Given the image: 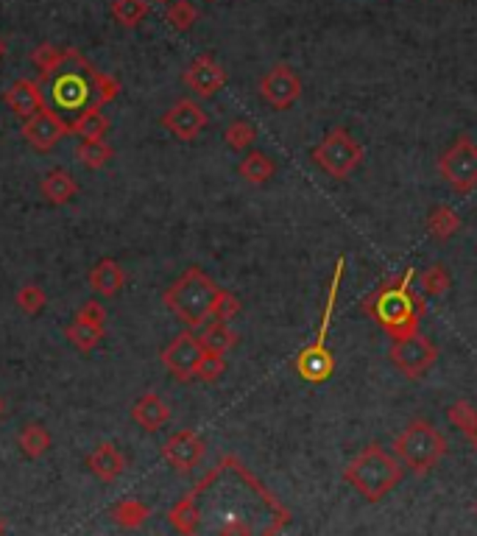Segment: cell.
Listing matches in <instances>:
<instances>
[{
    "label": "cell",
    "mask_w": 477,
    "mask_h": 536,
    "mask_svg": "<svg viewBox=\"0 0 477 536\" xmlns=\"http://www.w3.org/2000/svg\"><path fill=\"white\" fill-rule=\"evenodd\" d=\"M51 101L59 112L81 115L87 110H101V70L81 56L76 48H70L68 61L53 73L51 81Z\"/></svg>",
    "instance_id": "3957f363"
},
{
    "label": "cell",
    "mask_w": 477,
    "mask_h": 536,
    "mask_svg": "<svg viewBox=\"0 0 477 536\" xmlns=\"http://www.w3.org/2000/svg\"><path fill=\"white\" fill-rule=\"evenodd\" d=\"M240 299L232 294V291H223L218 288V299H215V311H213V319H221V321H232L238 313H240Z\"/></svg>",
    "instance_id": "74e56055"
},
{
    "label": "cell",
    "mask_w": 477,
    "mask_h": 536,
    "mask_svg": "<svg viewBox=\"0 0 477 536\" xmlns=\"http://www.w3.org/2000/svg\"><path fill=\"white\" fill-rule=\"evenodd\" d=\"M17 444H20V450H23L26 459H43L45 452L51 450L53 439H51L48 427H43L39 422H28L23 430H20Z\"/></svg>",
    "instance_id": "d4e9b609"
},
{
    "label": "cell",
    "mask_w": 477,
    "mask_h": 536,
    "mask_svg": "<svg viewBox=\"0 0 477 536\" xmlns=\"http://www.w3.org/2000/svg\"><path fill=\"white\" fill-rule=\"evenodd\" d=\"M68 56H70V48H56V45H51V43H43V45H36L34 51H31V65L36 68V81H45V78H53V73L65 65L68 61Z\"/></svg>",
    "instance_id": "603a6c76"
},
{
    "label": "cell",
    "mask_w": 477,
    "mask_h": 536,
    "mask_svg": "<svg viewBox=\"0 0 477 536\" xmlns=\"http://www.w3.org/2000/svg\"><path fill=\"white\" fill-rule=\"evenodd\" d=\"M447 419L458 427L466 442L477 450V408L469 400H455L447 405Z\"/></svg>",
    "instance_id": "4316f807"
},
{
    "label": "cell",
    "mask_w": 477,
    "mask_h": 536,
    "mask_svg": "<svg viewBox=\"0 0 477 536\" xmlns=\"http://www.w3.org/2000/svg\"><path fill=\"white\" fill-rule=\"evenodd\" d=\"M260 98L277 112L294 110V104L302 98V78L299 73L287 65V61H277V65L260 78Z\"/></svg>",
    "instance_id": "30bf717a"
},
{
    "label": "cell",
    "mask_w": 477,
    "mask_h": 536,
    "mask_svg": "<svg viewBox=\"0 0 477 536\" xmlns=\"http://www.w3.org/2000/svg\"><path fill=\"white\" fill-rule=\"evenodd\" d=\"M103 333H107V327H95V324L78 321V319L65 329L68 341H70L76 349H81V353H93V349L103 341Z\"/></svg>",
    "instance_id": "4dcf8cb0"
},
{
    "label": "cell",
    "mask_w": 477,
    "mask_h": 536,
    "mask_svg": "<svg viewBox=\"0 0 477 536\" xmlns=\"http://www.w3.org/2000/svg\"><path fill=\"white\" fill-rule=\"evenodd\" d=\"M449 285H452V277H449L444 263L427 265L422 272V277H419V288H422L424 296H444L449 291Z\"/></svg>",
    "instance_id": "1f68e13d"
},
{
    "label": "cell",
    "mask_w": 477,
    "mask_h": 536,
    "mask_svg": "<svg viewBox=\"0 0 477 536\" xmlns=\"http://www.w3.org/2000/svg\"><path fill=\"white\" fill-rule=\"evenodd\" d=\"M439 174L447 188L458 196H466L477 188V146L466 134L455 137L452 146L439 157Z\"/></svg>",
    "instance_id": "ba28073f"
},
{
    "label": "cell",
    "mask_w": 477,
    "mask_h": 536,
    "mask_svg": "<svg viewBox=\"0 0 477 536\" xmlns=\"http://www.w3.org/2000/svg\"><path fill=\"white\" fill-rule=\"evenodd\" d=\"M405 478V464L391 452L371 442L344 469V483L355 489L366 503H380Z\"/></svg>",
    "instance_id": "7a4b0ae2"
},
{
    "label": "cell",
    "mask_w": 477,
    "mask_h": 536,
    "mask_svg": "<svg viewBox=\"0 0 477 536\" xmlns=\"http://www.w3.org/2000/svg\"><path fill=\"white\" fill-rule=\"evenodd\" d=\"M238 174L248 184H265L268 179L277 174V162L268 157L265 151H248L238 165Z\"/></svg>",
    "instance_id": "7402d4cb"
},
{
    "label": "cell",
    "mask_w": 477,
    "mask_h": 536,
    "mask_svg": "<svg viewBox=\"0 0 477 536\" xmlns=\"http://www.w3.org/2000/svg\"><path fill=\"white\" fill-rule=\"evenodd\" d=\"M157 4H168V0H157Z\"/></svg>",
    "instance_id": "7bdbcfd3"
},
{
    "label": "cell",
    "mask_w": 477,
    "mask_h": 536,
    "mask_svg": "<svg viewBox=\"0 0 477 536\" xmlns=\"http://www.w3.org/2000/svg\"><path fill=\"white\" fill-rule=\"evenodd\" d=\"M149 14V0H115L112 17L123 28H137Z\"/></svg>",
    "instance_id": "d6a6232c"
},
{
    "label": "cell",
    "mask_w": 477,
    "mask_h": 536,
    "mask_svg": "<svg viewBox=\"0 0 477 536\" xmlns=\"http://www.w3.org/2000/svg\"><path fill=\"white\" fill-rule=\"evenodd\" d=\"M215 299H218V285L213 282L210 274L201 272L198 265H190L188 272L162 294V305L188 329H198L213 319Z\"/></svg>",
    "instance_id": "277c9868"
},
{
    "label": "cell",
    "mask_w": 477,
    "mask_h": 536,
    "mask_svg": "<svg viewBox=\"0 0 477 536\" xmlns=\"http://www.w3.org/2000/svg\"><path fill=\"white\" fill-rule=\"evenodd\" d=\"M204 452H206V444L196 430H176L174 436L162 444L165 464L174 467L176 472H184V475L201 464Z\"/></svg>",
    "instance_id": "5bb4252c"
},
{
    "label": "cell",
    "mask_w": 477,
    "mask_h": 536,
    "mask_svg": "<svg viewBox=\"0 0 477 536\" xmlns=\"http://www.w3.org/2000/svg\"><path fill=\"white\" fill-rule=\"evenodd\" d=\"M162 366L168 369V375L176 378L179 383H193L196 372H198V363L204 358V344L198 336H193L190 329L179 333L168 346L162 349Z\"/></svg>",
    "instance_id": "8fae6325"
},
{
    "label": "cell",
    "mask_w": 477,
    "mask_h": 536,
    "mask_svg": "<svg viewBox=\"0 0 477 536\" xmlns=\"http://www.w3.org/2000/svg\"><path fill=\"white\" fill-rule=\"evenodd\" d=\"M6 51H9V45H6V39H4V37H0V61H4Z\"/></svg>",
    "instance_id": "ab89813d"
},
{
    "label": "cell",
    "mask_w": 477,
    "mask_h": 536,
    "mask_svg": "<svg viewBox=\"0 0 477 536\" xmlns=\"http://www.w3.org/2000/svg\"><path fill=\"white\" fill-rule=\"evenodd\" d=\"M6 531V525H4V520H0V533H4Z\"/></svg>",
    "instance_id": "b9f144b4"
},
{
    "label": "cell",
    "mask_w": 477,
    "mask_h": 536,
    "mask_svg": "<svg viewBox=\"0 0 477 536\" xmlns=\"http://www.w3.org/2000/svg\"><path fill=\"white\" fill-rule=\"evenodd\" d=\"M447 450L449 447H447L444 433L424 417L410 419L400 430V436L393 439V456H397L413 475H427V472H433L444 461Z\"/></svg>",
    "instance_id": "5b68a950"
},
{
    "label": "cell",
    "mask_w": 477,
    "mask_h": 536,
    "mask_svg": "<svg viewBox=\"0 0 477 536\" xmlns=\"http://www.w3.org/2000/svg\"><path fill=\"white\" fill-rule=\"evenodd\" d=\"M198 338H201L204 349H210V353H221V355H226L238 344V333L230 327V321H221V319L204 324V333Z\"/></svg>",
    "instance_id": "484cf974"
},
{
    "label": "cell",
    "mask_w": 477,
    "mask_h": 536,
    "mask_svg": "<svg viewBox=\"0 0 477 536\" xmlns=\"http://www.w3.org/2000/svg\"><path fill=\"white\" fill-rule=\"evenodd\" d=\"M201 494L196 489H190L179 503H174V508L168 511V520L179 533H196L201 525V508H198Z\"/></svg>",
    "instance_id": "ffe728a7"
},
{
    "label": "cell",
    "mask_w": 477,
    "mask_h": 536,
    "mask_svg": "<svg viewBox=\"0 0 477 536\" xmlns=\"http://www.w3.org/2000/svg\"><path fill=\"white\" fill-rule=\"evenodd\" d=\"M39 191H43V196L51 204H68L70 199L78 196V182L68 171L53 168L43 176V182H39Z\"/></svg>",
    "instance_id": "44dd1931"
},
{
    "label": "cell",
    "mask_w": 477,
    "mask_h": 536,
    "mask_svg": "<svg viewBox=\"0 0 477 536\" xmlns=\"http://www.w3.org/2000/svg\"><path fill=\"white\" fill-rule=\"evenodd\" d=\"M107 132H109V120H107V115H101V110L81 112L70 123V134H76L81 140H103Z\"/></svg>",
    "instance_id": "f1b7e54d"
},
{
    "label": "cell",
    "mask_w": 477,
    "mask_h": 536,
    "mask_svg": "<svg viewBox=\"0 0 477 536\" xmlns=\"http://www.w3.org/2000/svg\"><path fill=\"white\" fill-rule=\"evenodd\" d=\"M87 467L101 483H115L126 472V459L115 444H101L90 452Z\"/></svg>",
    "instance_id": "ac0fdd59"
},
{
    "label": "cell",
    "mask_w": 477,
    "mask_h": 536,
    "mask_svg": "<svg viewBox=\"0 0 477 536\" xmlns=\"http://www.w3.org/2000/svg\"><path fill=\"white\" fill-rule=\"evenodd\" d=\"M182 81L188 85V90H193L198 98H213L215 93H221L226 87V70L215 61V56L201 53L196 56L188 70L182 73Z\"/></svg>",
    "instance_id": "9a60e30c"
},
{
    "label": "cell",
    "mask_w": 477,
    "mask_h": 536,
    "mask_svg": "<svg viewBox=\"0 0 477 536\" xmlns=\"http://www.w3.org/2000/svg\"><path fill=\"white\" fill-rule=\"evenodd\" d=\"M159 123H162V129L171 132L176 140L190 142V140H196L206 129L210 115H206L193 98H182V101H176V104L159 118Z\"/></svg>",
    "instance_id": "4fadbf2b"
},
{
    "label": "cell",
    "mask_w": 477,
    "mask_h": 536,
    "mask_svg": "<svg viewBox=\"0 0 477 536\" xmlns=\"http://www.w3.org/2000/svg\"><path fill=\"white\" fill-rule=\"evenodd\" d=\"M109 517H112V523H115V525H120V528L132 531V528H140V525L149 523V517H151V508L145 506L142 500H120L117 506H112Z\"/></svg>",
    "instance_id": "f546056e"
},
{
    "label": "cell",
    "mask_w": 477,
    "mask_h": 536,
    "mask_svg": "<svg viewBox=\"0 0 477 536\" xmlns=\"http://www.w3.org/2000/svg\"><path fill=\"white\" fill-rule=\"evenodd\" d=\"M413 280H416V268H405L402 277L383 282L377 291H371L360 302L363 311L375 319L393 341L419 333L422 316L427 313L424 296L413 291Z\"/></svg>",
    "instance_id": "6da1fadb"
},
{
    "label": "cell",
    "mask_w": 477,
    "mask_h": 536,
    "mask_svg": "<svg viewBox=\"0 0 477 536\" xmlns=\"http://www.w3.org/2000/svg\"><path fill=\"white\" fill-rule=\"evenodd\" d=\"M68 134H70V123L59 112L45 110V107L23 120V137L28 140V146L36 149L39 154L53 151Z\"/></svg>",
    "instance_id": "7c38bea8"
},
{
    "label": "cell",
    "mask_w": 477,
    "mask_h": 536,
    "mask_svg": "<svg viewBox=\"0 0 477 536\" xmlns=\"http://www.w3.org/2000/svg\"><path fill=\"white\" fill-rule=\"evenodd\" d=\"M388 358L405 378L422 380L435 366V361H439V346L430 338H424L422 333H413L393 341V346L388 349Z\"/></svg>",
    "instance_id": "9c48e42d"
},
{
    "label": "cell",
    "mask_w": 477,
    "mask_h": 536,
    "mask_svg": "<svg viewBox=\"0 0 477 536\" xmlns=\"http://www.w3.org/2000/svg\"><path fill=\"white\" fill-rule=\"evenodd\" d=\"M4 410H6V402H4V397H0V417H4Z\"/></svg>",
    "instance_id": "60d3db41"
},
{
    "label": "cell",
    "mask_w": 477,
    "mask_h": 536,
    "mask_svg": "<svg viewBox=\"0 0 477 536\" xmlns=\"http://www.w3.org/2000/svg\"><path fill=\"white\" fill-rule=\"evenodd\" d=\"M132 419L149 433H157L159 427L168 425L171 419V408L165 402L157 391H149V394L137 397V402L132 405Z\"/></svg>",
    "instance_id": "e0dca14e"
},
{
    "label": "cell",
    "mask_w": 477,
    "mask_h": 536,
    "mask_svg": "<svg viewBox=\"0 0 477 536\" xmlns=\"http://www.w3.org/2000/svg\"><path fill=\"white\" fill-rule=\"evenodd\" d=\"M344 268H346V260L338 257L333 282H329V294H327V305H324V316H321V327L316 333V341L307 344L302 353L294 358L296 372L307 383H316V386L327 383L336 372V355H333V349L327 346V333H329V324H333V311H336V302H338V288H341V280H344Z\"/></svg>",
    "instance_id": "8992f818"
},
{
    "label": "cell",
    "mask_w": 477,
    "mask_h": 536,
    "mask_svg": "<svg viewBox=\"0 0 477 536\" xmlns=\"http://www.w3.org/2000/svg\"><path fill=\"white\" fill-rule=\"evenodd\" d=\"M115 157V149L109 146V142L103 140H81L78 149H76V159L81 168L87 171H101L103 165H109V159Z\"/></svg>",
    "instance_id": "83f0119b"
},
{
    "label": "cell",
    "mask_w": 477,
    "mask_h": 536,
    "mask_svg": "<svg viewBox=\"0 0 477 536\" xmlns=\"http://www.w3.org/2000/svg\"><path fill=\"white\" fill-rule=\"evenodd\" d=\"M90 285H93L95 294L112 299V296H117V294L123 291V285H126V272H123V265H120L117 260L103 257L101 263L93 265Z\"/></svg>",
    "instance_id": "d6986e66"
},
{
    "label": "cell",
    "mask_w": 477,
    "mask_h": 536,
    "mask_svg": "<svg viewBox=\"0 0 477 536\" xmlns=\"http://www.w3.org/2000/svg\"><path fill=\"white\" fill-rule=\"evenodd\" d=\"M4 101H6V107L17 118H23V120L45 107L43 87H39L36 78H20V81H14V85L4 93Z\"/></svg>",
    "instance_id": "2e32d148"
},
{
    "label": "cell",
    "mask_w": 477,
    "mask_h": 536,
    "mask_svg": "<svg viewBox=\"0 0 477 536\" xmlns=\"http://www.w3.org/2000/svg\"><path fill=\"white\" fill-rule=\"evenodd\" d=\"M165 20H168V26L174 31H190L198 20V9L190 0H176V4H171L168 12H165Z\"/></svg>",
    "instance_id": "e575fe53"
},
{
    "label": "cell",
    "mask_w": 477,
    "mask_h": 536,
    "mask_svg": "<svg viewBox=\"0 0 477 536\" xmlns=\"http://www.w3.org/2000/svg\"><path fill=\"white\" fill-rule=\"evenodd\" d=\"M76 319H78V321H87V324H95V327H107V311H103L101 302L81 305V311H78Z\"/></svg>",
    "instance_id": "f35d334b"
},
{
    "label": "cell",
    "mask_w": 477,
    "mask_h": 536,
    "mask_svg": "<svg viewBox=\"0 0 477 536\" xmlns=\"http://www.w3.org/2000/svg\"><path fill=\"white\" fill-rule=\"evenodd\" d=\"M223 372H226V355L204 349V358H201V363H198L196 380H201V383H215V380H221Z\"/></svg>",
    "instance_id": "8d00e7d4"
},
{
    "label": "cell",
    "mask_w": 477,
    "mask_h": 536,
    "mask_svg": "<svg viewBox=\"0 0 477 536\" xmlns=\"http://www.w3.org/2000/svg\"><path fill=\"white\" fill-rule=\"evenodd\" d=\"M366 159V149L355 140L349 129L336 126L324 134V140L313 149V162L336 182H344L355 174Z\"/></svg>",
    "instance_id": "52a82bcc"
},
{
    "label": "cell",
    "mask_w": 477,
    "mask_h": 536,
    "mask_svg": "<svg viewBox=\"0 0 477 536\" xmlns=\"http://www.w3.org/2000/svg\"><path fill=\"white\" fill-rule=\"evenodd\" d=\"M223 140L232 151H246L255 146L257 129H255V123H248V120H232L223 132Z\"/></svg>",
    "instance_id": "836d02e7"
},
{
    "label": "cell",
    "mask_w": 477,
    "mask_h": 536,
    "mask_svg": "<svg viewBox=\"0 0 477 536\" xmlns=\"http://www.w3.org/2000/svg\"><path fill=\"white\" fill-rule=\"evenodd\" d=\"M461 230V215L455 213L447 204H435L427 215V232L433 240H449L455 232Z\"/></svg>",
    "instance_id": "cb8c5ba5"
},
{
    "label": "cell",
    "mask_w": 477,
    "mask_h": 536,
    "mask_svg": "<svg viewBox=\"0 0 477 536\" xmlns=\"http://www.w3.org/2000/svg\"><path fill=\"white\" fill-rule=\"evenodd\" d=\"M17 305H20V311H26L28 316H36V313H43V307L48 305V296H45V291L39 285H34V282H28V285H20L17 288Z\"/></svg>",
    "instance_id": "d590c367"
},
{
    "label": "cell",
    "mask_w": 477,
    "mask_h": 536,
    "mask_svg": "<svg viewBox=\"0 0 477 536\" xmlns=\"http://www.w3.org/2000/svg\"><path fill=\"white\" fill-rule=\"evenodd\" d=\"M474 514H477V500H474Z\"/></svg>",
    "instance_id": "ee69618b"
}]
</instances>
